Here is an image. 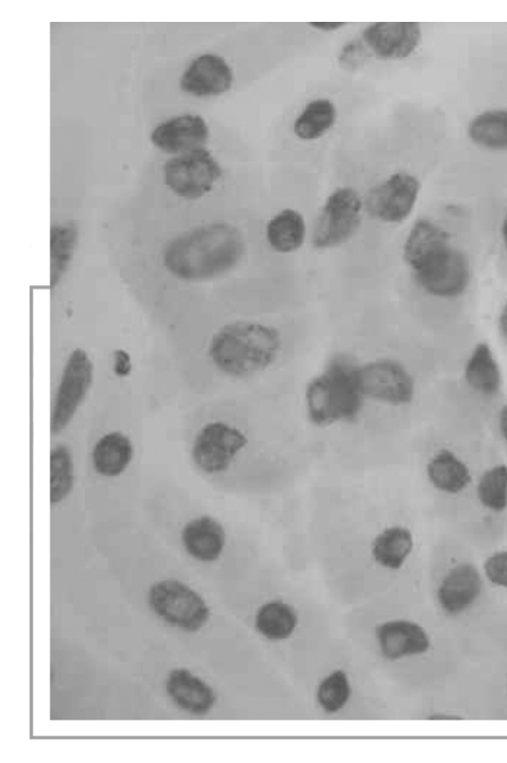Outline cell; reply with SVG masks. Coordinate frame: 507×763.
Here are the masks:
<instances>
[{"mask_svg": "<svg viewBox=\"0 0 507 763\" xmlns=\"http://www.w3.org/2000/svg\"><path fill=\"white\" fill-rule=\"evenodd\" d=\"M246 251L241 232L225 222L208 223L173 238L165 246L162 262L179 281L204 282L235 269Z\"/></svg>", "mask_w": 507, "mask_h": 763, "instance_id": "cell-1", "label": "cell"}, {"mask_svg": "<svg viewBox=\"0 0 507 763\" xmlns=\"http://www.w3.org/2000/svg\"><path fill=\"white\" fill-rule=\"evenodd\" d=\"M285 353L281 331L256 320H235L221 326L210 338L207 354L222 375L237 380L274 369Z\"/></svg>", "mask_w": 507, "mask_h": 763, "instance_id": "cell-2", "label": "cell"}, {"mask_svg": "<svg viewBox=\"0 0 507 763\" xmlns=\"http://www.w3.org/2000/svg\"><path fill=\"white\" fill-rule=\"evenodd\" d=\"M356 376L365 404L357 465V473H361L363 429L368 404L406 407L415 399L416 383L409 368L391 356H376L364 361L356 357Z\"/></svg>", "mask_w": 507, "mask_h": 763, "instance_id": "cell-3", "label": "cell"}, {"mask_svg": "<svg viewBox=\"0 0 507 763\" xmlns=\"http://www.w3.org/2000/svg\"><path fill=\"white\" fill-rule=\"evenodd\" d=\"M148 600L151 609L165 622L188 632L200 630L210 617L204 599L177 579L153 584Z\"/></svg>", "mask_w": 507, "mask_h": 763, "instance_id": "cell-4", "label": "cell"}, {"mask_svg": "<svg viewBox=\"0 0 507 763\" xmlns=\"http://www.w3.org/2000/svg\"><path fill=\"white\" fill-rule=\"evenodd\" d=\"M94 378V364L90 354L75 348L69 354L55 395L50 431L62 432L72 421L85 400Z\"/></svg>", "mask_w": 507, "mask_h": 763, "instance_id": "cell-5", "label": "cell"}, {"mask_svg": "<svg viewBox=\"0 0 507 763\" xmlns=\"http://www.w3.org/2000/svg\"><path fill=\"white\" fill-rule=\"evenodd\" d=\"M362 210V199L353 188L335 189L327 198L315 223L314 246L329 249L346 243L359 226Z\"/></svg>", "mask_w": 507, "mask_h": 763, "instance_id": "cell-6", "label": "cell"}, {"mask_svg": "<svg viewBox=\"0 0 507 763\" xmlns=\"http://www.w3.org/2000/svg\"><path fill=\"white\" fill-rule=\"evenodd\" d=\"M222 169L204 148L179 154L163 167L164 184L178 197L196 200L209 193Z\"/></svg>", "mask_w": 507, "mask_h": 763, "instance_id": "cell-7", "label": "cell"}, {"mask_svg": "<svg viewBox=\"0 0 507 763\" xmlns=\"http://www.w3.org/2000/svg\"><path fill=\"white\" fill-rule=\"evenodd\" d=\"M418 286L428 295L453 300L468 290L471 282V267L467 255L449 246L420 269L413 271Z\"/></svg>", "mask_w": 507, "mask_h": 763, "instance_id": "cell-8", "label": "cell"}, {"mask_svg": "<svg viewBox=\"0 0 507 763\" xmlns=\"http://www.w3.org/2000/svg\"><path fill=\"white\" fill-rule=\"evenodd\" d=\"M196 468L208 477L226 474L236 457V425L226 420L205 422L197 432L190 450Z\"/></svg>", "mask_w": 507, "mask_h": 763, "instance_id": "cell-9", "label": "cell"}, {"mask_svg": "<svg viewBox=\"0 0 507 763\" xmlns=\"http://www.w3.org/2000/svg\"><path fill=\"white\" fill-rule=\"evenodd\" d=\"M421 191L412 174L398 172L375 186L367 195L368 213L385 223H401L412 213Z\"/></svg>", "mask_w": 507, "mask_h": 763, "instance_id": "cell-10", "label": "cell"}, {"mask_svg": "<svg viewBox=\"0 0 507 763\" xmlns=\"http://www.w3.org/2000/svg\"><path fill=\"white\" fill-rule=\"evenodd\" d=\"M421 37V25L414 22L375 23L362 34L365 46L381 59L409 57L418 46Z\"/></svg>", "mask_w": 507, "mask_h": 763, "instance_id": "cell-11", "label": "cell"}, {"mask_svg": "<svg viewBox=\"0 0 507 763\" xmlns=\"http://www.w3.org/2000/svg\"><path fill=\"white\" fill-rule=\"evenodd\" d=\"M209 128L199 115H182L158 125L151 133V141L167 153H187L204 148Z\"/></svg>", "mask_w": 507, "mask_h": 763, "instance_id": "cell-12", "label": "cell"}, {"mask_svg": "<svg viewBox=\"0 0 507 763\" xmlns=\"http://www.w3.org/2000/svg\"><path fill=\"white\" fill-rule=\"evenodd\" d=\"M233 72L220 56L204 54L197 57L182 73L180 89L194 96L219 95L228 91Z\"/></svg>", "mask_w": 507, "mask_h": 763, "instance_id": "cell-13", "label": "cell"}, {"mask_svg": "<svg viewBox=\"0 0 507 763\" xmlns=\"http://www.w3.org/2000/svg\"><path fill=\"white\" fill-rule=\"evenodd\" d=\"M376 638L381 655L390 660L422 655L431 645L427 633L420 624L403 619L377 625Z\"/></svg>", "mask_w": 507, "mask_h": 763, "instance_id": "cell-14", "label": "cell"}, {"mask_svg": "<svg viewBox=\"0 0 507 763\" xmlns=\"http://www.w3.org/2000/svg\"><path fill=\"white\" fill-rule=\"evenodd\" d=\"M181 542L187 553L197 561H217L226 545V531L215 517L203 514L190 519L181 530Z\"/></svg>", "mask_w": 507, "mask_h": 763, "instance_id": "cell-15", "label": "cell"}, {"mask_svg": "<svg viewBox=\"0 0 507 763\" xmlns=\"http://www.w3.org/2000/svg\"><path fill=\"white\" fill-rule=\"evenodd\" d=\"M481 587L477 568L469 563L458 564L443 578L437 590L438 602L446 612L457 614L475 601Z\"/></svg>", "mask_w": 507, "mask_h": 763, "instance_id": "cell-16", "label": "cell"}, {"mask_svg": "<svg viewBox=\"0 0 507 763\" xmlns=\"http://www.w3.org/2000/svg\"><path fill=\"white\" fill-rule=\"evenodd\" d=\"M450 235L438 224L427 219L417 220L411 227L402 247L404 262L415 271L446 250Z\"/></svg>", "mask_w": 507, "mask_h": 763, "instance_id": "cell-17", "label": "cell"}, {"mask_svg": "<svg viewBox=\"0 0 507 763\" xmlns=\"http://www.w3.org/2000/svg\"><path fill=\"white\" fill-rule=\"evenodd\" d=\"M166 692L179 708L196 716L207 715L215 703L213 689L188 669L169 673Z\"/></svg>", "mask_w": 507, "mask_h": 763, "instance_id": "cell-18", "label": "cell"}, {"mask_svg": "<svg viewBox=\"0 0 507 763\" xmlns=\"http://www.w3.org/2000/svg\"><path fill=\"white\" fill-rule=\"evenodd\" d=\"M414 548L412 531L402 525H390L378 530L370 539L368 553L380 568L399 571Z\"/></svg>", "mask_w": 507, "mask_h": 763, "instance_id": "cell-19", "label": "cell"}, {"mask_svg": "<svg viewBox=\"0 0 507 763\" xmlns=\"http://www.w3.org/2000/svg\"><path fill=\"white\" fill-rule=\"evenodd\" d=\"M425 474L435 490L451 495L464 490L471 481L468 466L448 448H440L431 455L425 465Z\"/></svg>", "mask_w": 507, "mask_h": 763, "instance_id": "cell-20", "label": "cell"}, {"mask_svg": "<svg viewBox=\"0 0 507 763\" xmlns=\"http://www.w3.org/2000/svg\"><path fill=\"white\" fill-rule=\"evenodd\" d=\"M463 377L468 386L483 396H494L502 387L499 364L486 342L475 344L468 356Z\"/></svg>", "mask_w": 507, "mask_h": 763, "instance_id": "cell-21", "label": "cell"}, {"mask_svg": "<svg viewBox=\"0 0 507 763\" xmlns=\"http://www.w3.org/2000/svg\"><path fill=\"white\" fill-rule=\"evenodd\" d=\"M133 457V445L121 432L103 435L92 450L94 470L103 477H118L129 466Z\"/></svg>", "mask_w": 507, "mask_h": 763, "instance_id": "cell-22", "label": "cell"}, {"mask_svg": "<svg viewBox=\"0 0 507 763\" xmlns=\"http://www.w3.org/2000/svg\"><path fill=\"white\" fill-rule=\"evenodd\" d=\"M266 237L276 253L296 251L303 246L306 237L304 216L294 209H283L269 220Z\"/></svg>", "mask_w": 507, "mask_h": 763, "instance_id": "cell-23", "label": "cell"}, {"mask_svg": "<svg viewBox=\"0 0 507 763\" xmlns=\"http://www.w3.org/2000/svg\"><path fill=\"white\" fill-rule=\"evenodd\" d=\"M78 227L72 221L50 227V285L57 286L68 272L78 244Z\"/></svg>", "mask_w": 507, "mask_h": 763, "instance_id": "cell-24", "label": "cell"}, {"mask_svg": "<svg viewBox=\"0 0 507 763\" xmlns=\"http://www.w3.org/2000/svg\"><path fill=\"white\" fill-rule=\"evenodd\" d=\"M255 625L263 637L270 641H283L295 631L297 614L291 604L282 600H271L263 603L257 611Z\"/></svg>", "mask_w": 507, "mask_h": 763, "instance_id": "cell-25", "label": "cell"}, {"mask_svg": "<svg viewBox=\"0 0 507 763\" xmlns=\"http://www.w3.org/2000/svg\"><path fill=\"white\" fill-rule=\"evenodd\" d=\"M468 134L482 148L507 150V110L491 109L476 115L468 126Z\"/></svg>", "mask_w": 507, "mask_h": 763, "instance_id": "cell-26", "label": "cell"}, {"mask_svg": "<svg viewBox=\"0 0 507 763\" xmlns=\"http://www.w3.org/2000/svg\"><path fill=\"white\" fill-rule=\"evenodd\" d=\"M337 109L327 98L309 102L296 118L293 129L304 140H314L325 134L334 124Z\"/></svg>", "mask_w": 507, "mask_h": 763, "instance_id": "cell-27", "label": "cell"}, {"mask_svg": "<svg viewBox=\"0 0 507 763\" xmlns=\"http://www.w3.org/2000/svg\"><path fill=\"white\" fill-rule=\"evenodd\" d=\"M74 485V465L68 446L59 444L50 451V502L63 501Z\"/></svg>", "mask_w": 507, "mask_h": 763, "instance_id": "cell-28", "label": "cell"}, {"mask_svg": "<svg viewBox=\"0 0 507 763\" xmlns=\"http://www.w3.org/2000/svg\"><path fill=\"white\" fill-rule=\"evenodd\" d=\"M480 503L494 512H503L507 507V466L496 465L480 477L476 485Z\"/></svg>", "mask_w": 507, "mask_h": 763, "instance_id": "cell-29", "label": "cell"}, {"mask_svg": "<svg viewBox=\"0 0 507 763\" xmlns=\"http://www.w3.org/2000/svg\"><path fill=\"white\" fill-rule=\"evenodd\" d=\"M351 693L347 673L342 669H337L320 681L316 699L327 714H334L347 704Z\"/></svg>", "mask_w": 507, "mask_h": 763, "instance_id": "cell-30", "label": "cell"}, {"mask_svg": "<svg viewBox=\"0 0 507 763\" xmlns=\"http://www.w3.org/2000/svg\"><path fill=\"white\" fill-rule=\"evenodd\" d=\"M484 571L493 584L507 588V550L488 556L484 563Z\"/></svg>", "mask_w": 507, "mask_h": 763, "instance_id": "cell-31", "label": "cell"}, {"mask_svg": "<svg viewBox=\"0 0 507 763\" xmlns=\"http://www.w3.org/2000/svg\"><path fill=\"white\" fill-rule=\"evenodd\" d=\"M357 43H349L341 51L340 63L346 69H355L365 58V50Z\"/></svg>", "mask_w": 507, "mask_h": 763, "instance_id": "cell-32", "label": "cell"}, {"mask_svg": "<svg viewBox=\"0 0 507 763\" xmlns=\"http://www.w3.org/2000/svg\"><path fill=\"white\" fill-rule=\"evenodd\" d=\"M113 371L118 377H127L132 371L130 354L125 349L113 351Z\"/></svg>", "mask_w": 507, "mask_h": 763, "instance_id": "cell-33", "label": "cell"}, {"mask_svg": "<svg viewBox=\"0 0 507 763\" xmlns=\"http://www.w3.org/2000/svg\"><path fill=\"white\" fill-rule=\"evenodd\" d=\"M309 25L316 30L323 31V32H332L337 31L345 25V23L342 22H313L309 23Z\"/></svg>", "mask_w": 507, "mask_h": 763, "instance_id": "cell-34", "label": "cell"}, {"mask_svg": "<svg viewBox=\"0 0 507 763\" xmlns=\"http://www.w3.org/2000/svg\"><path fill=\"white\" fill-rule=\"evenodd\" d=\"M498 329L500 334L507 340V301L504 303L498 315Z\"/></svg>", "mask_w": 507, "mask_h": 763, "instance_id": "cell-35", "label": "cell"}, {"mask_svg": "<svg viewBox=\"0 0 507 763\" xmlns=\"http://www.w3.org/2000/svg\"><path fill=\"white\" fill-rule=\"evenodd\" d=\"M498 425H499L500 433H502L505 442L507 443V403L504 404L499 410Z\"/></svg>", "mask_w": 507, "mask_h": 763, "instance_id": "cell-36", "label": "cell"}, {"mask_svg": "<svg viewBox=\"0 0 507 763\" xmlns=\"http://www.w3.org/2000/svg\"><path fill=\"white\" fill-rule=\"evenodd\" d=\"M502 238H503L504 246L507 249V210H506L505 216L503 219V223H502Z\"/></svg>", "mask_w": 507, "mask_h": 763, "instance_id": "cell-37", "label": "cell"}, {"mask_svg": "<svg viewBox=\"0 0 507 763\" xmlns=\"http://www.w3.org/2000/svg\"><path fill=\"white\" fill-rule=\"evenodd\" d=\"M431 719H451V720H453V719H461V717L450 716V715L441 716L440 714H437V715L432 716Z\"/></svg>", "mask_w": 507, "mask_h": 763, "instance_id": "cell-38", "label": "cell"}]
</instances>
